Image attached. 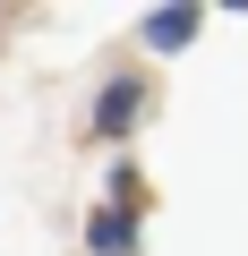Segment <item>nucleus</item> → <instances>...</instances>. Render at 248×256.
<instances>
[{
  "label": "nucleus",
  "instance_id": "f257e3e1",
  "mask_svg": "<svg viewBox=\"0 0 248 256\" xmlns=\"http://www.w3.org/2000/svg\"><path fill=\"white\" fill-rule=\"evenodd\" d=\"M146 34H154L163 52H180V43L197 34V9H154V18H146Z\"/></svg>",
  "mask_w": 248,
  "mask_h": 256
},
{
  "label": "nucleus",
  "instance_id": "f03ea898",
  "mask_svg": "<svg viewBox=\"0 0 248 256\" xmlns=\"http://www.w3.org/2000/svg\"><path fill=\"white\" fill-rule=\"evenodd\" d=\"M94 248L103 256H129V214H94Z\"/></svg>",
  "mask_w": 248,
  "mask_h": 256
},
{
  "label": "nucleus",
  "instance_id": "7ed1b4c3",
  "mask_svg": "<svg viewBox=\"0 0 248 256\" xmlns=\"http://www.w3.org/2000/svg\"><path fill=\"white\" fill-rule=\"evenodd\" d=\"M129 120H137V86H111L103 94V128H129Z\"/></svg>",
  "mask_w": 248,
  "mask_h": 256
}]
</instances>
